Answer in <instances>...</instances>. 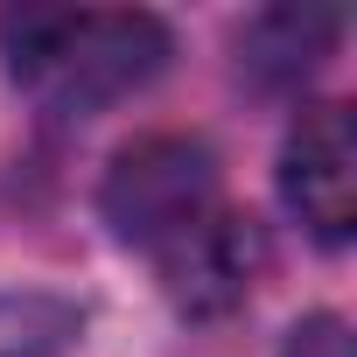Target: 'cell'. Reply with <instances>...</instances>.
I'll use <instances>...</instances> for the list:
<instances>
[{
  "instance_id": "obj_1",
  "label": "cell",
  "mask_w": 357,
  "mask_h": 357,
  "mask_svg": "<svg viewBox=\"0 0 357 357\" xmlns=\"http://www.w3.org/2000/svg\"><path fill=\"white\" fill-rule=\"evenodd\" d=\"M0 50L43 112L91 119L168 63V29L140 8H8Z\"/></svg>"
},
{
  "instance_id": "obj_2",
  "label": "cell",
  "mask_w": 357,
  "mask_h": 357,
  "mask_svg": "<svg viewBox=\"0 0 357 357\" xmlns=\"http://www.w3.org/2000/svg\"><path fill=\"white\" fill-rule=\"evenodd\" d=\"M218 204H225L218 197V154L190 133H147V140L119 147L112 168H105V190H98L105 225L126 245H147V252L183 238Z\"/></svg>"
},
{
  "instance_id": "obj_3",
  "label": "cell",
  "mask_w": 357,
  "mask_h": 357,
  "mask_svg": "<svg viewBox=\"0 0 357 357\" xmlns=\"http://www.w3.org/2000/svg\"><path fill=\"white\" fill-rule=\"evenodd\" d=\"M280 197L287 211L322 238V245H343L350 225H357V140H350V105H308L294 126H287V147H280Z\"/></svg>"
},
{
  "instance_id": "obj_4",
  "label": "cell",
  "mask_w": 357,
  "mask_h": 357,
  "mask_svg": "<svg viewBox=\"0 0 357 357\" xmlns=\"http://www.w3.org/2000/svg\"><path fill=\"white\" fill-rule=\"evenodd\" d=\"M154 259H161L168 301L183 308V315H225V308H238L259 287V273H266V231L245 211L218 204L183 238H168Z\"/></svg>"
},
{
  "instance_id": "obj_5",
  "label": "cell",
  "mask_w": 357,
  "mask_h": 357,
  "mask_svg": "<svg viewBox=\"0 0 357 357\" xmlns=\"http://www.w3.org/2000/svg\"><path fill=\"white\" fill-rule=\"evenodd\" d=\"M336 43V15H301V8H266L238 29V63L259 84H294L301 70H315Z\"/></svg>"
},
{
  "instance_id": "obj_6",
  "label": "cell",
  "mask_w": 357,
  "mask_h": 357,
  "mask_svg": "<svg viewBox=\"0 0 357 357\" xmlns=\"http://www.w3.org/2000/svg\"><path fill=\"white\" fill-rule=\"evenodd\" d=\"M77 329H84V315L63 294H43V287L0 294V357H63L77 343Z\"/></svg>"
},
{
  "instance_id": "obj_7",
  "label": "cell",
  "mask_w": 357,
  "mask_h": 357,
  "mask_svg": "<svg viewBox=\"0 0 357 357\" xmlns=\"http://www.w3.org/2000/svg\"><path fill=\"white\" fill-rule=\"evenodd\" d=\"M280 357H350V329H343V315H308V322H294V336H287Z\"/></svg>"
}]
</instances>
